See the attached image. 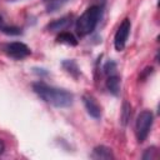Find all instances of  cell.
<instances>
[{
  "label": "cell",
  "instance_id": "cell-6",
  "mask_svg": "<svg viewBox=\"0 0 160 160\" xmlns=\"http://www.w3.org/2000/svg\"><path fill=\"white\" fill-rule=\"evenodd\" d=\"M82 102H84L85 109L90 116H92L94 119H99L101 116V106L99 105V102L96 101V99L92 95L85 94L82 96Z\"/></svg>",
  "mask_w": 160,
  "mask_h": 160
},
{
  "label": "cell",
  "instance_id": "cell-15",
  "mask_svg": "<svg viewBox=\"0 0 160 160\" xmlns=\"http://www.w3.org/2000/svg\"><path fill=\"white\" fill-rule=\"evenodd\" d=\"M158 156V150L155 148H150V149H146V151L144 152L142 155V159L144 160H151V159H155Z\"/></svg>",
  "mask_w": 160,
  "mask_h": 160
},
{
  "label": "cell",
  "instance_id": "cell-12",
  "mask_svg": "<svg viewBox=\"0 0 160 160\" xmlns=\"http://www.w3.org/2000/svg\"><path fill=\"white\" fill-rule=\"evenodd\" d=\"M130 115H131V108H130V105L125 101V102H124V105H122V114H121L122 124H126V121L129 120Z\"/></svg>",
  "mask_w": 160,
  "mask_h": 160
},
{
  "label": "cell",
  "instance_id": "cell-13",
  "mask_svg": "<svg viewBox=\"0 0 160 160\" xmlns=\"http://www.w3.org/2000/svg\"><path fill=\"white\" fill-rule=\"evenodd\" d=\"M104 71H105V74L109 76V75H115L116 74V64L112 61V60H110V61H108L106 64H105V66H104Z\"/></svg>",
  "mask_w": 160,
  "mask_h": 160
},
{
  "label": "cell",
  "instance_id": "cell-9",
  "mask_svg": "<svg viewBox=\"0 0 160 160\" xmlns=\"http://www.w3.org/2000/svg\"><path fill=\"white\" fill-rule=\"evenodd\" d=\"M106 88H108V90L111 94H114V95H118L119 94V90H120V79H119V76L116 74L108 76Z\"/></svg>",
  "mask_w": 160,
  "mask_h": 160
},
{
  "label": "cell",
  "instance_id": "cell-17",
  "mask_svg": "<svg viewBox=\"0 0 160 160\" xmlns=\"http://www.w3.org/2000/svg\"><path fill=\"white\" fill-rule=\"evenodd\" d=\"M4 150H5V145H4V142H2V140L0 139V155L4 152Z\"/></svg>",
  "mask_w": 160,
  "mask_h": 160
},
{
  "label": "cell",
  "instance_id": "cell-10",
  "mask_svg": "<svg viewBox=\"0 0 160 160\" xmlns=\"http://www.w3.org/2000/svg\"><path fill=\"white\" fill-rule=\"evenodd\" d=\"M56 41L60 44H65V45H70V46H75L78 44L76 38L68 31H61L58 36H56Z\"/></svg>",
  "mask_w": 160,
  "mask_h": 160
},
{
  "label": "cell",
  "instance_id": "cell-4",
  "mask_svg": "<svg viewBox=\"0 0 160 160\" xmlns=\"http://www.w3.org/2000/svg\"><path fill=\"white\" fill-rule=\"evenodd\" d=\"M130 29H131V22H130V19L126 18V19L122 20V22L118 28V30L115 32V36H114V46L118 51H121V50L125 49L128 38H129V34H130Z\"/></svg>",
  "mask_w": 160,
  "mask_h": 160
},
{
  "label": "cell",
  "instance_id": "cell-16",
  "mask_svg": "<svg viewBox=\"0 0 160 160\" xmlns=\"http://www.w3.org/2000/svg\"><path fill=\"white\" fill-rule=\"evenodd\" d=\"M68 0H51V2L49 4V6H48V9H49V11H54L55 9H58V8H60L64 2H66Z\"/></svg>",
  "mask_w": 160,
  "mask_h": 160
},
{
  "label": "cell",
  "instance_id": "cell-8",
  "mask_svg": "<svg viewBox=\"0 0 160 160\" xmlns=\"http://www.w3.org/2000/svg\"><path fill=\"white\" fill-rule=\"evenodd\" d=\"M91 158L92 159H105V160H109V159H114V155H112L111 149L101 145V146H96L92 150Z\"/></svg>",
  "mask_w": 160,
  "mask_h": 160
},
{
  "label": "cell",
  "instance_id": "cell-2",
  "mask_svg": "<svg viewBox=\"0 0 160 160\" xmlns=\"http://www.w3.org/2000/svg\"><path fill=\"white\" fill-rule=\"evenodd\" d=\"M100 16H101V9L100 6H90L82 14L81 16L76 20V32L80 35V36H86L89 34H91L99 20H100Z\"/></svg>",
  "mask_w": 160,
  "mask_h": 160
},
{
  "label": "cell",
  "instance_id": "cell-7",
  "mask_svg": "<svg viewBox=\"0 0 160 160\" xmlns=\"http://www.w3.org/2000/svg\"><path fill=\"white\" fill-rule=\"evenodd\" d=\"M72 22V18L71 16H64L61 19H58L52 22H50L48 25V29L50 31H60V30H66Z\"/></svg>",
  "mask_w": 160,
  "mask_h": 160
},
{
  "label": "cell",
  "instance_id": "cell-18",
  "mask_svg": "<svg viewBox=\"0 0 160 160\" xmlns=\"http://www.w3.org/2000/svg\"><path fill=\"white\" fill-rule=\"evenodd\" d=\"M2 21H4V20H2V18H1V15H0V29L2 28Z\"/></svg>",
  "mask_w": 160,
  "mask_h": 160
},
{
  "label": "cell",
  "instance_id": "cell-14",
  "mask_svg": "<svg viewBox=\"0 0 160 160\" xmlns=\"http://www.w3.org/2000/svg\"><path fill=\"white\" fill-rule=\"evenodd\" d=\"M1 31L8 34V35H19V34H21V30L19 28H15V26H2Z\"/></svg>",
  "mask_w": 160,
  "mask_h": 160
},
{
  "label": "cell",
  "instance_id": "cell-11",
  "mask_svg": "<svg viewBox=\"0 0 160 160\" xmlns=\"http://www.w3.org/2000/svg\"><path fill=\"white\" fill-rule=\"evenodd\" d=\"M62 66H64V69H65L70 75H72L74 78H78V75L80 74V70H79L76 62L72 61V60H66V61H64V62H62Z\"/></svg>",
  "mask_w": 160,
  "mask_h": 160
},
{
  "label": "cell",
  "instance_id": "cell-1",
  "mask_svg": "<svg viewBox=\"0 0 160 160\" xmlns=\"http://www.w3.org/2000/svg\"><path fill=\"white\" fill-rule=\"evenodd\" d=\"M32 89L40 99H42L45 102L51 104L56 108H68L72 104V99H74L72 94L65 89L54 88L42 81L34 82Z\"/></svg>",
  "mask_w": 160,
  "mask_h": 160
},
{
  "label": "cell",
  "instance_id": "cell-3",
  "mask_svg": "<svg viewBox=\"0 0 160 160\" xmlns=\"http://www.w3.org/2000/svg\"><path fill=\"white\" fill-rule=\"evenodd\" d=\"M152 121H154V115L150 110H144L138 115L136 122H135V135L139 142H142L146 140L151 130Z\"/></svg>",
  "mask_w": 160,
  "mask_h": 160
},
{
  "label": "cell",
  "instance_id": "cell-5",
  "mask_svg": "<svg viewBox=\"0 0 160 160\" xmlns=\"http://www.w3.org/2000/svg\"><path fill=\"white\" fill-rule=\"evenodd\" d=\"M5 52L12 58V59H16V60H20V59H25L26 56H29L31 54L29 46H26L25 44L22 42H19V41H14V42H10L5 46Z\"/></svg>",
  "mask_w": 160,
  "mask_h": 160
}]
</instances>
